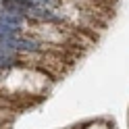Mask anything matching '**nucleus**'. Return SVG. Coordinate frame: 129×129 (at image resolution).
<instances>
[{
    "mask_svg": "<svg viewBox=\"0 0 129 129\" xmlns=\"http://www.w3.org/2000/svg\"><path fill=\"white\" fill-rule=\"evenodd\" d=\"M27 13L36 19H42V21H58V17L50 11V9H44V6H29Z\"/></svg>",
    "mask_w": 129,
    "mask_h": 129,
    "instance_id": "nucleus-1",
    "label": "nucleus"
},
{
    "mask_svg": "<svg viewBox=\"0 0 129 129\" xmlns=\"http://www.w3.org/2000/svg\"><path fill=\"white\" fill-rule=\"evenodd\" d=\"M0 23H6L11 27H21L23 23V17L19 13H13V11H2L0 9Z\"/></svg>",
    "mask_w": 129,
    "mask_h": 129,
    "instance_id": "nucleus-2",
    "label": "nucleus"
}]
</instances>
